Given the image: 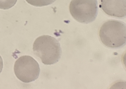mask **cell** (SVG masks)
Instances as JSON below:
<instances>
[{
  "mask_svg": "<svg viewBox=\"0 0 126 89\" xmlns=\"http://www.w3.org/2000/svg\"><path fill=\"white\" fill-rule=\"evenodd\" d=\"M33 50L44 65L55 64L61 56L60 43L55 38L51 36H41L36 39L33 44Z\"/></svg>",
  "mask_w": 126,
  "mask_h": 89,
  "instance_id": "1",
  "label": "cell"
},
{
  "mask_svg": "<svg viewBox=\"0 0 126 89\" xmlns=\"http://www.w3.org/2000/svg\"><path fill=\"white\" fill-rule=\"evenodd\" d=\"M99 35L103 44L108 48H122L126 44V25L118 20H108L101 27Z\"/></svg>",
  "mask_w": 126,
  "mask_h": 89,
  "instance_id": "2",
  "label": "cell"
},
{
  "mask_svg": "<svg viewBox=\"0 0 126 89\" xmlns=\"http://www.w3.org/2000/svg\"><path fill=\"white\" fill-rule=\"evenodd\" d=\"M69 10L73 17L81 23L88 24L95 20L98 14L97 0H72Z\"/></svg>",
  "mask_w": 126,
  "mask_h": 89,
  "instance_id": "3",
  "label": "cell"
},
{
  "mask_svg": "<svg viewBox=\"0 0 126 89\" xmlns=\"http://www.w3.org/2000/svg\"><path fill=\"white\" fill-rule=\"evenodd\" d=\"M14 69L17 78L24 83H29L36 80L40 73L38 63L29 56H23L19 58L16 61Z\"/></svg>",
  "mask_w": 126,
  "mask_h": 89,
  "instance_id": "4",
  "label": "cell"
},
{
  "mask_svg": "<svg viewBox=\"0 0 126 89\" xmlns=\"http://www.w3.org/2000/svg\"><path fill=\"white\" fill-rule=\"evenodd\" d=\"M100 6L108 15L119 18L126 17V0H101Z\"/></svg>",
  "mask_w": 126,
  "mask_h": 89,
  "instance_id": "5",
  "label": "cell"
},
{
  "mask_svg": "<svg viewBox=\"0 0 126 89\" xmlns=\"http://www.w3.org/2000/svg\"><path fill=\"white\" fill-rule=\"evenodd\" d=\"M56 0H26L29 4L36 7L46 6L52 4Z\"/></svg>",
  "mask_w": 126,
  "mask_h": 89,
  "instance_id": "6",
  "label": "cell"
},
{
  "mask_svg": "<svg viewBox=\"0 0 126 89\" xmlns=\"http://www.w3.org/2000/svg\"><path fill=\"white\" fill-rule=\"evenodd\" d=\"M17 0H0V9H9L16 5Z\"/></svg>",
  "mask_w": 126,
  "mask_h": 89,
  "instance_id": "7",
  "label": "cell"
},
{
  "mask_svg": "<svg viewBox=\"0 0 126 89\" xmlns=\"http://www.w3.org/2000/svg\"><path fill=\"white\" fill-rule=\"evenodd\" d=\"M3 68V62L1 57L0 55V74Z\"/></svg>",
  "mask_w": 126,
  "mask_h": 89,
  "instance_id": "8",
  "label": "cell"
}]
</instances>
